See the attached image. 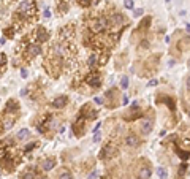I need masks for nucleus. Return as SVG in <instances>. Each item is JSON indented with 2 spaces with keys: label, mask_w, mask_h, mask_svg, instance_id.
Listing matches in <instances>:
<instances>
[{
  "label": "nucleus",
  "mask_w": 190,
  "mask_h": 179,
  "mask_svg": "<svg viewBox=\"0 0 190 179\" xmlns=\"http://www.w3.org/2000/svg\"><path fill=\"white\" fill-rule=\"evenodd\" d=\"M70 8V0H57L56 2V11L59 16H63Z\"/></svg>",
  "instance_id": "12"
},
{
  "label": "nucleus",
  "mask_w": 190,
  "mask_h": 179,
  "mask_svg": "<svg viewBox=\"0 0 190 179\" xmlns=\"http://www.w3.org/2000/svg\"><path fill=\"white\" fill-rule=\"evenodd\" d=\"M14 33H16V27H14V25H10L8 29H5V30H3V35H5L7 38H13V37H14Z\"/></svg>",
  "instance_id": "23"
},
{
  "label": "nucleus",
  "mask_w": 190,
  "mask_h": 179,
  "mask_svg": "<svg viewBox=\"0 0 190 179\" xmlns=\"http://www.w3.org/2000/svg\"><path fill=\"white\" fill-rule=\"evenodd\" d=\"M100 140H102V135H100V133L97 132V133H95V135H93V141H95V143H98Z\"/></svg>",
  "instance_id": "34"
},
{
  "label": "nucleus",
  "mask_w": 190,
  "mask_h": 179,
  "mask_svg": "<svg viewBox=\"0 0 190 179\" xmlns=\"http://www.w3.org/2000/svg\"><path fill=\"white\" fill-rule=\"evenodd\" d=\"M95 3H98V0H95Z\"/></svg>",
  "instance_id": "43"
},
{
  "label": "nucleus",
  "mask_w": 190,
  "mask_h": 179,
  "mask_svg": "<svg viewBox=\"0 0 190 179\" xmlns=\"http://www.w3.org/2000/svg\"><path fill=\"white\" fill-rule=\"evenodd\" d=\"M127 103H128V97L124 95V97H122V105H127Z\"/></svg>",
  "instance_id": "38"
},
{
  "label": "nucleus",
  "mask_w": 190,
  "mask_h": 179,
  "mask_svg": "<svg viewBox=\"0 0 190 179\" xmlns=\"http://www.w3.org/2000/svg\"><path fill=\"white\" fill-rule=\"evenodd\" d=\"M73 37H75V27H73V25H70V24L65 25V27H62L60 32H59L60 41H70Z\"/></svg>",
  "instance_id": "9"
},
{
  "label": "nucleus",
  "mask_w": 190,
  "mask_h": 179,
  "mask_svg": "<svg viewBox=\"0 0 190 179\" xmlns=\"http://www.w3.org/2000/svg\"><path fill=\"white\" fill-rule=\"evenodd\" d=\"M38 179H46V177H38Z\"/></svg>",
  "instance_id": "42"
},
{
  "label": "nucleus",
  "mask_w": 190,
  "mask_h": 179,
  "mask_svg": "<svg viewBox=\"0 0 190 179\" xmlns=\"http://www.w3.org/2000/svg\"><path fill=\"white\" fill-rule=\"evenodd\" d=\"M7 116H8V114H7ZM14 120H16V119H14V117H10V116H8L7 119H2V125H3V129H5V130H10L11 127L14 125Z\"/></svg>",
  "instance_id": "19"
},
{
  "label": "nucleus",
  "mask_w": 190,
  "mask_h": 179,
  "mask_svg": "<svg viewBox=\"0 0 190 179\" xmlns=\"http://www.w3.org/2000/svg\"><path fill=\"white\" fill-rule=\"evenodd\" d=\"M158 100H165V103L168 105L171 110H174V100L171 97H168V95H157V101Z\"/></svg>",
  "instance_id": "17"
},
{
  "label": "nucleus",
  "mask_w": 190,
  "mask_h": 179,
  "mask_svg": "<svg viewBox=\"0 0 190 179\" xmlns=\"http://www.w3.org/2000/svg\"><path fill=\"white\" fill-rule=\"evenodd\" d=\"M29 136H30V132L27 129H22L18 132V140H27Z\"/></svg>",
  "instance_id": "24"
},
{
  "label": "nucleus",
  "mask_w": 190,
  "mask_h": 179,
  "mask_svg": "<svg viewBox=\"0 0 190 179\" xmlns=\"http://www.w3.org/2000/svg\"><path fill=\"white\" fill-rule=\"evenodd\" d=\"M97 176H98V174H97V171H92V173L89 174V179H95Z\"/></svg>",
  "instance_id": "37"
},
{
  "label": "nucleus",
  "mask_w": 190,
  "mask_h": 179,
  "mask_svg": "<svg viewBox=\"0 0 190 179\" xmlns=\"http://www.w3.org/2000/svg\"><path fill=\"white\" fill-rule=\"evenodd\" d=\"M102 76H100V73L98 71H90L89 74H86L84 76V84H87L90 89H100L102 87Z\"/></svg>",
  "instance_id": "4"
},
{
  "label": "nucleus",
  "mask_w": 190,
  "mask_h": 179,
  "mask_svg": "<svg viewBox=\"0 0 190 179\" xmlns=\"http://www.w3.org/2000/svg\"><path fill=\"white\" fill-rule=\"evenodd\" d=\"M139 143H141V141H139V138H138L135 133H133V135H128V136L125 138V144L130 146V147H136V146H139Z\"/></svg>",
  "instance_id": "15"
},
{
  "label": "nucleus",
  "mask_w": 190,
  "mask_h": 179,
  "mask_svg": "<svg viewBox=\"0 0 190 179\" xmlns=\"http://www.w3.org/2000/svg\"><path fill=\"white\" fill-rule=\"evenodd\" d=\"M67 105H68V97H67V95H59V97H56V98L52 100V106L57 108V110H62V108H65Z\"/></svg>",
  "instance_id": "14"
},
{
  "label": "nucleus",
  "mask_w": 190,
  "mask_h": 179,
  "mask_svg": "<svg viewBox=\"0 0 190 179\" xmlns=\"http://www.w3.org/2000/svg\"><path fill=\"white\" fill-rule=\"evenodd\" d=\"M57 179H73V174H71L67 168H62L57 174Z\"/></svg>",
  "instance_id": "21"
},
{
  "label": "nucleus",
  "mask_w": 190,
  "mask_h": 179,
  "mask_svg": "<svg viewBox=\"0 0 190 179\" xmlns=\"http://www.w3.org/2000/svg\"><path fill=\"white\" fill-rule=\"evenodd\" d=\"M19 113V103L16 100H8L7 101V106H5V114L8 116H16Z\"/></svg>",
  "instance_id": "11"
},
{
  "label": "nucleus",
  "mask_w": 190,
  "mask_h": 179,
  "mask_svg": "<svg viewBox=\"0 0 190 179\" xmlns=\"http://www.w3.org/2000/svg\"><path fill=\"white\" fill-rule=\"evenodd\" d=\"M121 87H122V89H127V87H128V78H127V76H122V79H121Z\"/></svg>",
  "instance_id": "30"
},
{
  "label": "nucleus",
  "mask_w": 190,
  "mask_h": 179,
  "mask_svg": "<svg viewBox=\"0 0 190 179\" xmlns=\"http://www.w3.org/2000/svg\"><path fill=\"white\" fill-rule=\"evenodd\" d=\"M151 130H152V122L151 120H142V124H141V132L144 133V135H148V133H151Z\"/></svg>",
  "instance_id": "18"
},
{
  "label": "nucleus",
  "mask_w": 190,
  "mask_h": 179,
  "mask_svg": "<svg viewBox=\"0 0 190 179\" xmlns=\"http://www.w3.org/2000/svg\"><path fill=\"white\" fill-rule=\"evenodd\" d=\"M117 154V146L116 143H108L103 149H102V154H100V159L102 160H106V159H111Z\"/></svg>",
  "instance_id": "7"
},
{
  "label": "nucleus",
  "mask_w": 190,
  "mask_h": 179,
  "mask_svg": "<svg viewBox=\"0 0 190 179\" xmlns=\"http://www.w3.org/2000/svg\"><path fill=\"white\" fill-rule=\"evenodd\" d=\"M21 14H24V18L27 19V22H32L37 18L38 13V7L35 3V0H22V2L18 5V10Z\"/></svg>",
  "instance_id": "2"
},
{
  "label": "nucleus",
  "mask_w": 190,
  "mask_h": 179,
  "mask_svg": "<svg viewBox=\"0 0 190 179\" xmlns=\"http://www.w3.org/2000/svg\"><path fill=\"white\" fill-rule=\"evenodd\" d=\"M79 114H81L86 120H93V119H97V116H98V113L92 108V105H90V103H86V105L81 108Z\"/></svg>",
  "instance_id": "8"
},
{
  "label": "nucleus",
  "mask_w": 190,
  "mask_h": 179,
  "mask_svg": "<svg viewBox=\"0 0 190 179\" xmlns=\"http://www.w3.org/2000/svg\"><path fill=\"white\" fill-rule=\"evenodd\" d=\"M108 22H109V25H112V27L121 29V25L125 24V18H124L122 13L112 11V13H109V16H108Z\"/></svg>",
  "instance_id": "5"
},
{
  "label": "nucleus",
  "mask_w": 190,
  "mask_h": 179,
  "mask_svg": "<svg viewBox=\"0 0 190 179\" xmlns=\"http://www.w3.org/2000/svg\"><path fill=\"white\" fill-rule=\"evenodd\" d=\"M84 124H86V119L79 114V116L76 117V120L73 122V125H71V130H73V133H75L76 136H81V135H84V133H86Z\"/></svg>",
  "instance_id": "6"
},
{
  "label": "nucleus",
  "mask_w": 190,
  "mask_h": 179,
  "mask_svg": "<svg viewBox=\"0 0 190 179\" xmlns=\"http://www.w3.org/2000/svg\"><path fill=\"white\" fill-rule=\"evenodd\" d=\"M76 3L81 8H90L92 5H97V3H95V0H76Z\"/></svg>",
  "instance_id": "22"
},
{
  "label": "nucleus",
  "mask_w": 190,
  "mask_h": 179,
  "mask_svg": "<svg viewBox=\"0 0 190 179\" xmlns=\"http://www.w3.org/2000/svg\"><path fill=\"white\" fill-rule=\"evenodd\" d=\"M185 171H187V163H182L181 168H179V174H182V173H185Z\"/></svg>",
  "instance_id": "33"
},
{
  "label": "nucleus",
  "mask_w": 190,
  "mask_h": 179,
  "mask_svg": "<svg viewBox=\"0 0 190 179\" xmlns=\"http://www.w3.org/2000/svg\"><path fill=\"white\" fill-rule=\"evenodd\" d=\"M21 179H37V173L32 168H29V170H26L21 174Z\"/></svg>",
  "instance_id": "20"
},
{
  "label": "nucleus",
  "mask_w": 190,
  "mask_h": 179,
  "mask_svg": "<svg viewBox=\"0 0 190 179\" xmlns=\"http://www.w3.org/2000/svg\"><path fill=\"white\" fill-rule=\"evenodd\" d=\"M13 144H14V140L13 138H7L5 141L0 143V146H2V147H8V146H13Z\"/></svg>",
  "instance_id": "28"
},
{
  "label": "nucleus",
  "mask_w": 190,
  "mask_h": 179,
  "mask_svg": "<svg viewBox=\"0 0 190 179\" xmlns=\"http://www.w3.org/2000/svg\"><path fill=\"white\" fill-rule=\"evenodd\" d=\"M21 76L22 78H27V70L26 68H21Z\"/></svg>",
  "instance_id": "35"
},
{
  "label": "nucleus",
  "mask_w": 190,
  "mask_h": 179,
  "mask_svg": "<svg viewBox=\"0 0 190 179\" xmlns=\"http://www.w3.org/2000/svg\"><path fill=\"white\" fill-rule=\"evenodd\" d=\"M5 65H7V56H5V54H2V56H0V74L3 73Z\"/></svg>",
  "instance_id": "26"
},
{
  "label": "nucleus",
  "mask_w": 190,
  "mask_h": 179,
  "mask_svg": "<svg viewBox=\"0 0 190 179\" xmlns=\"http://www.w3.org/2000/svg\"><path fill=\"white\" fill-rule=\"evenodd\" d=\"M5 132V129H3V125H2V119H0V135H2Z\"/></svg>",
  "instance_id": "41"
},
{
  "label": "nucleus",
  "mask_w": 190,
  "mask_h": 179,
  "mask_svg": "<svg viewBox=\"0 0 190 179\" xmlns=\"http://www.w3.org/2000/svg\"><path fill=\"white\" fill-rule=\"evenodd\" d=\"M33 147H37V143H29L26 147H24V152H30Z\"/></svg>",
  "instance_id": "31"
},
{
  "label": "nucleus",
  "mask_w": 190,
  "mask_h": 179,
  "mask_svg": "<svg viewBox=\"0 0 190 179\" xmlns=\"http://www.w3.org/2000/svg\"><path fill=\"white\" fill-rule=\"evenodd\" d=\"M87 65L90 67V68H95L98 65V54L97 53H92L90 56H89V59H87Z\"/></svg>",
  "instance_id": "16"
},
{
  "label": "nucleus",
  "mask_w": 190,
  "mask_h": 179,
  "mask_svg": "<svg viewBox=\"0 0 190 179\" xmlns=\"http://www.w3.org/2000/svg\"><path fill=\"white\" fill-rule=\"evenodd\" d=\"M22 53H24V60L30 62V60H33L37 56H40L43 53V49H41V46L38 43H29Z\"/></svg>",
  "instance_id": "3"
},
{
  "label": "nucleus",
  "mask_w": 190,
  "mask_h": 179,
  "mask_svg": "<svg viewBox=\"0 0 190 179\" xmlns=\"http://www.w3.org/2000/svg\"><path fill=\"white\" fill-rule=\"evenodd\" d=\"M56 165H57V162H56V159H54V157L43 159V160H41V163H40V166H41V170H43V171H51Z\"/></svg>",
  "instance_id": "13"
},
{
  "label": "nucleus",
  "mask_w": 190,
  "mask_h": 179,
  "mask_svg": "<svg viewBox=\"0 0 190 179\" xmlns=\"http://www.w3.org/2000/svg\"><path fill=\"white\" fill-rule=\"evenodd\" d=\"M49 16H51V11L46 8V10H44V18H49Z\"/></svg>",
  "instance_id": "39"
},
{
  "label": "nucleus",
  "mask_w": 190,
  "mask_h": 179,
  "mask_svg": "<svg viewBox=\"0 0 190 179\" xmlns=\"http://www.w3.org/2000/svg\"><path fill=\"white\" fill-rule=\"evenodd\" d=\"M157 84H158V81H157V79H152V81L149 83V86H151V87H152V86H157Z\"/></svg>",
  "instance_id": "40"
},
{
  "label": "nucleus",
  "mask_w": 190,
  "mask_h": 179,
  "mask_svg": "<svg viewBox=\"0 0 190 179\" xmlns=\"http://www.w3.org/2000/svg\"><path fill=\"white\" fill-rule=\"evenodd\" d=\"M33 38H35V41L38 44L40 43H44V41L49 40V32H48L44 27H41V25H38V27L35 29V32H33Z\"/></svg>",
  "instance_id": "10"
},
{
  "label": "nucleus",
  "mask_w": 190,
  "mask_h": 179,
  "mask_svg": "<svg viewBox=\"0 0 190 179\" xmlns=\"http://www.w3.org/2000/svg\"><path fill=\"white\" fill-rule=\"evenodd\" d=\"M166 2H170V0H166Z\"/></svg>",
  "instance_id": "44"
},
{
  "label": "nucleus",
  "mask_w": 190,
  "mask_h": 179,
  "mask_svg": "<svg viewBox=\"0 0 190 179\" xmlns=\"http://www.w3.org/2000/svg\"><path fill=\"white\" fill-rule=\"evenodd\" d=\"M157 174H158L160 179H166V177H168V171H166L165 168H158L157 170Z\"/></svg>",
  "instance_id": "27"
},
{
  "label": "nucleus",
  "mask_w": 190,
  "mask_h": 179,
  "mask_svg": "<svg viewBox=\"0 0 190 179\" xmlns=\"http://www.w3.org/2000/svg\"><path fill=\"white\" fill-rule=\"evenodd\" d=\"M95 103H97V105H103V98H100V97H95Z\"/></svg>",
  "instance_id": "36"
},
{
  "label": "nucleus",
  "mask_w": 190,
  "mask_h": 179,
  "mask_svg": "<svg viewBox=\"0 0 190 179\" xmlns=\"http://www.w3.org/2000/svg\"><path fill=\"white\" fill-rule=\"evenodd\" d=\"M142 13H144V10H142V8H138V10L133 11V16H135V18H139V16H142Z\"/></svg>",
  "instance_id": "32"
},
{
  "label": "nucleus",
  "mask_w": 190,
  "mask_h": 179,
  "mask_svg": "<svg viewBox=\"0 0 190 179\" xmlns=\"http://www.w3.org/2000/svg\"><path fill=\"white\" fill-rule=\"evenodd\" d=\"M87 27L90 30L92 35H102L109 29V22H108V16L105 14H98V16H93L90 18Z\"/></svg>",
  "instance_id": "1"
},
{
  "label": "nucleus",
  "mask_w": 190,
  "mask_h": 179,
  "mask_svg": "<svg viewBox=\"0 0 190 179\" xmlns=\"http://www.w3.org/2000/svg\"><path fill=\"white\" fill-rule=\"evenodd\" d=\"M124 7H125L127 10H133L135 2H133V0H124Z\"/></svg>",
  "instance_id": "29"
},
{
  "label": "nucleus",
  "mask_w": 190,
  "mask_h": 179,
  "mask_svg": "<svg viewBox=\"0 0 190 179\" xmlns=\"http://www.w3.org/2000/svg\"><path fill=\"white\" fill-rule=\"evenodd\" d=\"M151 177V170L149 168H142L139 171V179H149Z\"/></svg>",
  "instance_id": "25"
}]
</instances>
